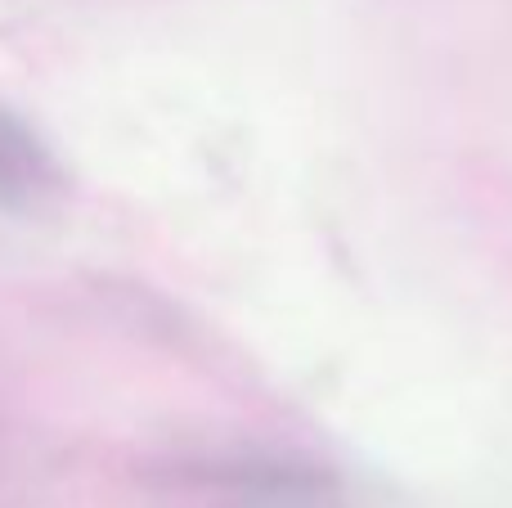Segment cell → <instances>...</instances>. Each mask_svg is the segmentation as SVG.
Returning <instances> with one entry per match:
<instances>
[{"label":"cell","instance_id":"cell-1","mask_svg":"<svg viewBox=\"0 0 512 508\" xmlns=\"http://www.w3.org/2000/svg\"><path fill=\"white\" fill-rule=\"evenodd\" d=\"M63 176L54 149L27 117L0 104V212L36 216L63 198Z\"/></svg>","mask_w":512,"mask_h":508}]
</instances>
